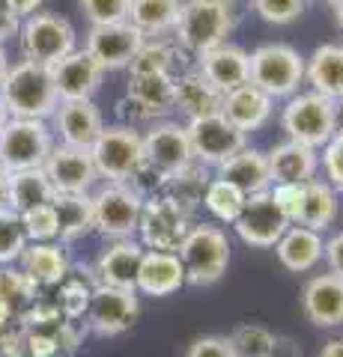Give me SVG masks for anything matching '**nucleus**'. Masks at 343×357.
Masks as SVG:
<instances>
[{
	"label": "nucleus",
	"mask_w": 343,
	"mask_h": 357,
	"mask_svg": "<svg viewBox=\"0 0 343 357\" xmlns=\"http://www.w3.org/2000/svg\"><path fill=\"white\" fill-rule=\"evenodd\" d=\"M311 3L314 0H251L254 13H257L265 24H275V27H284V24L298 21Z\"/></svg>",
	"instance_id": "obj_42"
},
{
	"label": "nucleus",
	"mask_w": 343,
	"mask_h": 357,
	"mask_svg": "<svg viewBox=\"0 0 343 357\" xmlns=\"http://www.w3.org/2000/svg\"><path fill=\"white\" fill-rule=\"evenodd\" d=\"M319 170L326 173V182L343 194V126L331 134V140L319 149Z\"/></svg>",
	"instance_id": "obj_44"
},
{
	"label": "nucleus",
	"mask_w": 343,
	"mask_h": 357,
	"mask_svg": "<svg viewBox=\"0 0 343 357\" xmlns=\"http://www.w3.org/2000/svg\"><path fill=\"white\" fill-rule=\"evenodd\" d=\"M221 98L224 93L209 84L200 69H188L180 72L173 81V110L188 119H197V116H206V114H218L221 110Z\"/></svg>",
	"instance_id": "obj_27"
},
{
	"label": "nucleus",
	"mask_w": 343,
	"mask_h": 357,
	"mask_svg": "<svg viewBox=\"0 0 343 357\" xmlns=\"http://www.w3.org/2000/svg\"><path fill=\"white\" fill-rule=\"evenodd\" d=\"M269 158L272 185H302L311 182L319 173V152L311 146H302L295 140H284L265 152Z\"/></svg>",
	"instance_id": "obj_26"
},
{
	"label": "nucleus",
	"mask_w": 343,
	"mask_h": 357,
	"mask_svg": "<svg viewBox=\"0 0 343 357\" xmlns=\"http://www.w3.org/2000/svg\"><path fill=\"white\" fill-rule=\"evenodd\" d=\"M9 3H13V9H15V15L24 21L27 15H33V13H39L42 9V3H45V0H9Z\"/></svg>",
	"instance_id": "obj_50"
},
{
	"label": "nucleus",
	"mask_w": 343,
	"mask_h": 357,
	"mask_svg": "<svg viewBox=\"0 0 343 357\" xmlns=\"http://www.w3.org/2000/svg\"><path fill=\"white\" fill-rule=\"evenodd\" d=\"M323 259H326V265H328V271H331V274L343 277V232H335L331 238H326Z\"/></svg>",
	"instance_id": "obj_48"
},
{
	"label": "nucleus",
	"mask_w": 343,
	"mask_h": 357,
	"mask_svg": "<svg viewBox=\"0 0 343 357\" xmlns=\"http://www.w3.org/2000/svg\"><path fill=\"white\" fill-rule=\"evenodd\" d=\"M42 170L57 194H93V185L98 182L90 149H75L63 143H54Z\"/></svg>",
	"instance_id": "obj_16"
},
{
	"label": "nucleus",
	"mask_w": 343,
	"mask_h": 357,
	"mask_svg": "<svg viewBox=\"0 0 343 357\" xmlns=\"http://www.w3.org/2000/svg\"><path fill=\"white\" fill-rule=\"evenodd\" d=\"M51 75H54V86H57L60 102H84V98H93L105 81V69L84 48H75L72 54H66L63 60L54 63Z\"/></svg>",
	"instance_id": "obj_17"
},
{
	"label": "nucleus",
	"mask_w": 343,
	"mask_h": 357,
	"mask_svg": "<svg viewBox=\"0 0 343 357\" xmlns=\"http://www.w3.org/2000/svg\"><path fill=\"white\" fill-rule=\"evenodd\" d=\"M98 283L96 280H84L81 274H72L60 283L54 286L57 289V298H54V304L57 310L63 312V319H84L87 316V307H90V295Z\"/></svg>",
	"instance_id": "obj_40"
},
{
	"label": "nucleus",
	"mask_w": 343,
	"mask_h": 357,
	"mask_svg": "<svg viewBox=\"0 0 343 357\" xmlns=\"http://www.w3.org/2000/svg\"><path fill=\"white\" fill-rule=\"evenodd\" d=\"M197 69H200L206 81L215 84L221 93H230V89L248 84L251 57L245 48L224 42V45H218V48L200 54V57H197Z\"/></svg>",
	"instance_id": "obj_24"
},
{
	"label": "nucleus",
	"mask_w": 343,
	"mask_h": 357,
	"mask_svg": "<svg viewBox=\"0 0 343 357\" xmlns=\"http://www.w3.org/2000/svg\"><path fill=\"white\" fill-rule=\"evenodd\" d=\"M54 149V131L48 119H9L0 131V164L9 173L15 170H39L45 167Z\"/></svg>",
	"instance_id": "obj_8"
},
{
	"label": "nucleus",
	"mask_w": 343,
	"mask_h": 357,
	"mask_svg": "<svg viewBox=\"0 0 343 357\" xmlns=\"http://www.w3.org/2000/svg\"><path fill=\"white\" fill-rule=\"evenodd\" d=\"M251 77L254 86H260L265 96L290 98L298 93V86L305 84V57L298 54L293 45L284 42H265L251 54Z\"/></svg>",
	"instance_id": "obj_5"
},
{
	"label": "nucleus",
	"mask_w": 343,
	"mask_h": 357,
	"mask_svg": "<svg viewBox=\"0 0 343 357\" xmlns=\"http://www.w3.org/2000/svg\"><path fill=\"white\" fill-rule=\"evenodd\" d=\"M9 119H13V116H9V110H6V105H3V98H0V131L6 128V122H9Z\"/></svg>",
	"instance_id": "obj_55"
},
{
	"label": "nucleus",
	"mask_w": 343,
	"mask_h": 357,
	"mask_svg": "<svg viewBox=\"0 0 343 357\" xmlns=\"http://www.w3.org/2000/svg\"><path fill=\"white\" fill-rule=\"evenodd\" d=\"M57 215V241L69 244L93 232V203L90 194H57L51 199Z\"/></svg>",
	"instance_id": "obj_31"
},
{
	"label": "nucleus",
	"mask_w": 343,
	"mask_h": 357,
	"mask_svg": "<svg viewBox=\"0 0 343 357\" xmlns=\"http://www.w3.org/2000/svg\"><path fill=\"white\" fill-rule=\"evenodd\" d=\"M93 203V229L108 241L135 238L143 197L126 182H108L90 194Z\"/></svg>",
	"instance_id": "obj_7"
},
{
	"label": "nucleus",
	"mask_w": 343,
	"mask_h": 357,
	"mask_svg": "<svg viewBox=\"0 0 343 357\" xmlns=\"http://www.w3.org/2000/svg\"><path fill=\"white\" fill-rule=\"evenodd\" d=\"M27 232L21 215L9 206H0V265H15L27 248Z\"/></svg>",
	"instance_id": "obj_41"
},
{
	"label": "nucleus",
	"mask_w": 343,
	"mask_h": 357,
	"mask_svg": "<svg viewBox=\"0 0 343 357\" xmlns=\"http://www.w3.org/2000/svg\"><path fill=\"white\" fill-rule=\"evenodd\" d=\"M191 229V215L182 211L170 197L156 194L143 199L140 220H138V241L143 250H173L180 248L185 232Z\"/></svg>",
	"instance_id": "obj_10"
},
{
	"label": "nucleus",
	"mask_w": 343,
	"mask_h": 357,
	"mask_svg": "<svg viewBox=\"0 0 343 357\" xmlns=\"http://www.w3.org/2000/svg\"><path fill=\"white\" fill-rule=\"evenodd\" d=\"M236 27L233 0H182L180 18L173 27V42L182 54H200L224 45Z\"/></svg>",
	"instance_id": "obj_1"
},
{
	"label": "nucleus",
	"mask_w": 343,
	"mask_h": 357,
	"mask_svg": "<svg viewBox=\"0 0 343 357\" xmlns=\"http://www.w3.org/2000/svg\"><path fill=\"white\" fill-rule=\"evenodd\" d=\"M323 250H326V238L323 232L298 227V223H290L286 232L275 244V256L278 262L286 268L290 274H307L323 262Z\"/></svg>",
	"instance_id": "obj_25"
},
{
	"label": "nucleus",
	"mask_w": 343,
	"mask_h": 357,
	"mask_svg": "<svg viewBox=\"0 0 343 357\" xmlns=\"http://www.w3.org/2000/svg\"><path fill=\"white\" fill-rule=\"evenodd\" d=\"M140 259H143V244L138 238H117L98 253V259L93 265V274L102 286L135 289Z\"/></svg>",
	"instance_id": "obj_22"
},
{
	"label": "nucleus",
	"mask_w": 343,
	"mask_h": 357,
	"mask_svg": "<svg viewBox=\"0 0 343 357\" xmlns=\"http://www.w3.org/2000/svg\"><path fill=\"white\" fill-rule=\"evenodd\" d=\"M185 54L176 42L168 39H147L138 48V54L129 63V77H147V75H180V60Z\"/></svg>",
	"instance_id": "obj_34"
},
{
	"label": "nucleus",
	"mask_w": 343,
	"mask_h": 357,
	"mask_svg": "<svg viewBox=\"0 0 343 357\" xmlns=\"http://www.w3.org/2000/svg\"><path fill=\"white\" fill-rule=\"evenodd\" d=\"M272 114H275V98L265 96L263 89L254 86L251 81L230 89V93H224V98H221V116L245 134L260 131L265 122L272 119Z\"/></svg>",
	"instance_id": "obj_21"
},
{
	"label": "nucleus",
	"mask_w": 343,
	"mask_h": 357,
	"mask_svg": "<svg viewBox=\"0 0 343 357\" xmlns=\"http://www.w3.org/2000/svg\"><path fill=\"white\" fill-rule=\"evenodd\" d=\"M185 131H188V140H191L194 161L203 167H221L227 158H233L236 152L248 146V134L239 131L236 126H230V122L221 116V110L218 114L188 119Z\"/></svg>",
	"instance_id": "obj_11"
},
{
	"label": "nucleus",
	"mask_w": 343,
	"mask_h": 357,
	"mask_svg": "<svg viewBox=\"0 0 343 357\" xmlns=\"http://www.w3.org/2000/svg\"><path fill=\"white\" fill-rule=\"evenodd\" d=\"M331 13H335V24H337V30L343 33V3H337V6H331Z\"/></svg>",
	"instance_id": "obj_54"
},
{
	"label": "nucleus",
	"mask_w": 343,
	"mask_h": 357,
	"mask_svg": "<svg viewBox=\"0 0 343 357\" xmlns=\"http://www.w3.org/2000/svg\"><path fill=\"white\" fill-rule=\"evenodd\" d=\"M173 81L176 75H147V77H129L126 96L140 102L156 119H164L173 110Z\"/></svg>",
	"instance_id": "obj_35"
},
{
	"label": "nucleus",
	"mask_w": 343,
	"mask_h": 357,
	"mask_svg": "<svg viewBox=\"0 0 343 357\" xmlns=\"http://www.w3.org/2000/svg\"><path fill=\"white\" fill-rule=\"evenodd\" d=\"M176 256L185 268V283L215 286L230 268V238L215 223H191Z\"/></svg>",
	"instance_id": "obj_3"
},
{
	"label": "nucleus",
	"mask_w": 343,
	"mask_h": 357,
	"mask_svg": "<svg viewBox=\"0 0 343 357\" xmlns=\"http://www.w3.org/2000/svg\"><path fill=\"white\" fill-rule=\"evenodd\" d=\"M81 13L90 21V27L98 24H117V21H129L131 0H78Z\"/></svg>",
	"instance_id": "obj_45"
},
{
	"label": "nucleus",
	"mask_w": 343,
	"mask_h": 357,
	"mask_svg": "<svg viewBox=\"0 0 343 357\" xmlns=\"http://www.w3.org/2000/svg\"><path fill=\"white\" fill-rule=\"evenodd\" d=\"M302 310L316 328L343 325V277L331 271L314 274L302 286Z\"/></svg>",
	"instance_id": "obj_19"
},
{
	"label": "nucleus",
	"mask_w": 343,
	"mask_h": 357,
	"mask_svg": "<svg viewBox=\"0 0 343 357\" xmlns=\"http://www.w3.org/2000/svg\"><path fill=\"white\" fill-rule=\"evenodd\" d=\"M36 298H39L36 283H33L21 268L0 265V307H3L9 316L21 319V312H24Z\"/></svg>",
	"instance_id": "obj_38"
},
{
	"label": "nucleus",
	"mask_w": 343,
	"mask_h": 357,
	"mask_svg": "<svg viewBox=\"0 0 343 357\" xmlns=\"http://www.w3.org/2000/svg\"><path fill=\"white\" fill-rule=\"evenodd\" d=\"M57 197V191L51 188L45 170H15L9 173V188H6V206L21 211H30L36 206H48Z\"/></svg>",
	"instance_id": "obj_33"
},
{
	"label": "nucleus",
	"mask_w": 343,
	"mask_h": 357,
	"mask_svg": "<svg viewBox=\"0 0 343 357\" xmlns=\"http://www.w3.org/2000/svg\"><path fill=\"white\" fill-rule=\"evenodd\" d=\"M6 188H9V170L0 164V206H6Z\"/></svg>",
	"instance_id": "obj_52"
},
{
	"label": "nucleus",
	"mask_w": 343,
	"mask_h": 357,
	"mask_svg": "<svg viewBox=\"0 0 343 357\" xmlns=\"http://www.w3.org/2000/svg\"><path fill=\"white\" fill-rule=\"evenodd\" d=\"M51 122H54L51 131L60 137L63 146H75V149H90L105 128L102 110L96 107L93 98H84V102H60L57 110L51 114Z\"/></svg>",
	"instance_id": "obj_18"
},
{
	"label": "nucleus",
	"mask_w": 343,
	"mask_h": 357,
	"mask_svg": "<svg viewBox=\"0 0 343 357\" xmlns=\"http://www.w3.org/2000/svg\"><path fill=\"white\" fill-rule=\"evenodd\" d=\"M18 268L36 283V289H54L69 277L72 262L60 241H30L21 253Z\"/></svg>",
	"instance_id": "obj_23"
},
{
	"label": "nucleus",
	"mask_w": 343,
	"mask_h": 357,
	"mask_svg": "<svg viewBox=\"0 0 343 357\" xmlns=\"http://www.w3.org/2000/svg\"><path fill=\"white\" fill-rule=\"evenodd\" d=\"M206 182H209V176H206V167L203 164H191V167H185V170L180 173H173L168 182H164V197H170L176 206H180L182 211H188V215H194L197 208L203 206V194H206Z\"/></svg>",
	"instance_id": "obj_36"
},
{
	"label": "nucleus",
	"mask_w": 343,
	"mask_h": 357,
	"mask_svg": "<svg viewBox=\"0 0 343 357\" xmlns=\"http://www.w3.org/2000/svg\"><path fill=\"white\" fill-rule=\"evenodd\" d=\"M6 72H9V57H6V51H3V42H0V81L6 77Z\"/></svg>",
	"instance_id": "obj_53"
},
{
	"label": "nucleus",
	"mask_w": 343,
	"mask_h": 357,
	"mask_svg": "<svg viewBox=\"0 0 343 357\" xmlns=\"http://www.w3.org/2000/svg\"><path fill=\"white\" fill-rule=\"evenodd\" d=\"M143 161L168 178L173 173L185 170V167H191L194 152H191L185 122L159 119L152 126H147V131H143Z\"/></svg>",
	"instance_id": "obj_13"
},
{
	"label": "nucleus",
	"mask_w": 343,
	"mask_h": 357,
	"mask_svg": "<svg viewBox=\"0 0 343 357\" xmlns=\"http://www.w3.org/2000/svg\"><path fill=\"white\" fill-rule=\"evenodd\" d=\"M286 227H290V220H286L281 206L275 203L272 191L248 194L239 218L233 220V232L248 248H275Z\"/></svg>",
	"instance_id": "obj_14"
},
{
	"label": "nucleus",
	"mask_w": 343,
	"mask_h": 357,
	"mask_svg": "<svg viewBox=\"0 0 343 357\" xmlns=\"http://www.w3.org/2000/svg\"><path fill=\"white\" fill-rule=\"evenodd\" d=\"M305 81L311 84L314 93L335 98H343V45L340 42H323L305 57Z\"/></svg>",
	"instance_id": "obj_28"
},
{
	"label": "nucleus",
	"mask_w": 343,
	"mask_h": 357,
	"mask_svg": "<svg viewBox=\"0 0 343 357\" xmlns=\"http://www.w3.org/2000/svg\"><path fill=\"white\" fill-rule=\"evenodd\" d=\"M21 223H24L27 241H57V215L51 203L21 211Z\"/></svg>",
	"instance_id": "obj_43"
},
{
	"label": "nucleus",
	"mask_w": 343,
	"mask_h": 357,
	"mask_svg": "<svg viewBox=\"0 0 343 357\" xmlns=\"http://www.w3.org/2000/svg\"><path fill=\"white\" fill-rule=\"evenodd\" d=\"M147 42V36L129 21H117V24H98L90 27L84 42V51L108 72H123L129 69L131 57L138 54V48Z\"/></svg>",
	"instance_id": "obj_15"
},
{
	"label": "nucleus",
	"mask_w": 343,
	"mask_h": 357,
	"mask_svg": "<svg viewBox=\"0 0 343 357\" xmlns=\"http://www.w3.org/2000/svg\"><path fill=\"white\" fill-rule=\"evenodd\" d=\"M185 357H236V351H233V345H230L227 337L209 333V337H197L191 345H188Z\"/></svg>",
	"instance_id": "obj_46"
},
{
	"label": "nucleus",
	"mask_w": 343,
	"mask_h": 357,
	"mask_svg": "<svg viewBox=\"0 0 343 357\" xmlns=\"http://www.w3.org/2000/svg\"><path fill=\"white\" fill-rule=\"evenodd\" d=\"M281 126L286 131V140H295V143H302V146H311L319 152L331 140V134L340 128L337 102L314 93V89L295 93L286 98Z\"/></svg>",
	"instance_id": "obj_4"
},
{
	"label": "nucleus",
	"mask_w": 343,
	"mask_h": 357,
	"mask_svg": "<svg viewBox=\"0 0 343 357\" xmlns=\"http://www.w3.org/2000/svg\"><path fill=\"white\" fill-rule=\"evenodd\" d=\"M182 286L188 283H185V268L180 262V256L173 250H143L138 280H135L138 295L168 298L173 292H180Z\"/></svg>",
	"instance_id": "obj_20"
},
{
	"label": "nucleus",
	"mask_w": 343,
	"mask_h": 357,
	"mask_svg": "<svg viewBox=\"0 0 343 357\" xmlns=\"http://www.w3.org/2000/svg\"><path fill=\"white\" fill-rule=\"evenodd\" d=\"M302 188H305V182L302 185H272L269 188L272 197H275V203L281 206V211L286 215V220H290V223H295V218H298V206H302Z\"/></svg>",
	"instance_id": "obj_47"
},
{
	"label": "nucleus",
	"mask_w": 343,
	"mask_h": 357,
	"mask_svg": "<svg viewBox=\"0 0 343 357\" xmlns=\"http://www.w3.org/2000/svg\"><path fill=\"white\" fill-rule=\"evenodd\" d=\"M326 3H328V6H337V3H343V0H326Z\"/></svg>",
	"instance_id": "obj_56"
},
{
	"label": "nucleus",
	"mask_w": 343,
	"mask_h": 357,
	"mask_svg": "<svg viewBox=\"0 0 343 357\" xmlns=\"http://www.w3.org/2000/svg\"><path fill=\"white\" fill-rule=\"evenodd\" d=\"M0 98L15 119H51L60 105L51 66L30 60L9 66L6 77L0 81Z\"/></svg>",
	"instance_id": "obj_2"
},
{
	"label": "nucleus",
	"mask_w": 343,
	"mask_h": 357,
	"mask_svg": "<svg viewBox=\"0 0 343 357\" xmlns=\"http://www.w3.org/2000/svg\"><path fill=\"white\" fill-rule=\"evenodd\" d=\"M21 18L15 15V9L9 0H0V42H6L9 36H18Z\"/></svg>",
	"instance_id": "obj_49"
},
{
	"label": "nucleus",
	"mask_w": 343,
	"mask_h": 357,
	"mask_svg": "<svg viewBox=\"0 0 343 357\" xmlns=\"http://www.w3.org/2000/svg\"><path fill=\"white\" fill-rule=\"evenodd\" d=\"M340 215V194L331 188L326 178H311L302 188V206H298V227L326 232L328 227H335V220Z\"/></svg>",
	"instance_id": "obj_29"
},
{
	"label": "nucleus",
	"mask_w": 343,
	"mask_h": 357,
	"mask_svg": "<svg viewBox=\"0 0 343 357\" xmlns=\"http://www.w3.org/2000/svg\"><path fill=\"white\" fill-rule=\"evenodd\" d=\"M319 357H343V337L328 340V342L323 345V351H319Z\"/></svg>",
	"instance_id": "obj_51"
},
{
	"label": "nucleus",
	"mask_w": 343,
	"mask_h": 357,
	"mask_svg": "<svg viewBox=\"0 0 343 357\" xmlns=\"http://www.w3.org/2000/svg\"><path fill=\"white\" fill-rule=\"evenodd\" d=\"M18 42H21L24 60L54 66L66 54H72L78 48V33H75L69 18H63L57 13H42L39 9V13H33L21 21Z\"/></svg>",
	"instance_id": "obj_6"
},
{
	"label": "nucleus",
	"mask_w": 343,
	"mask_h": 357,
	"mask_svg": "<svg viewBox=\"0 0 343 357\" xmlns=\"http://www.w3.org/2000/svg\"><path fill=\"white\" fill-rule=\"evenodd\" d=\"M140 316V298L135 289H119V286H102L98 283L90 295L87 307V328L96 337H123Z\"/></svg>",
	"instance_id": "obj_12"
},
{
	"label": "nucleus",
	"mask_w": 343,
	"mask_h": 357,
	"mask_svg": "<svg viewBox=\"0 0 343 357\" xmlns=\"http://www.w3.org/2000/svg\"><path fill=\"white\" fill-rule=\"evenodd\" d=\"M182 0H131L129 24H135L147 39H164L173 33Z\"/></svg>",
	"instance_id": "obj_32"
},
{
	"label": "nucleus",
	"mask_w": 343,
	"mask_h": 357,
	"mask_svg": "<svg viewBox=\"0 0 343 357\" xmlns=\"http://www.w3.org/2000/svg\"><path fill=\"white\" fill-rule=\"evenodd\" d=\"M245 199H248V194H242L233 182H227V178H221V176H212L206 182L203 208L218 223H227V227H233V220L239 218V211H242V206H245Z\"/></svg>",
	"instance_id": "obj_37"
},
{
	"label": "nucleus",
	"mask_w": 343,
	"mask_h": 357,
	"mask_svg": "<svg viewBox=\"0 0 343 357\" xmlns=\"http://www.w3.org/2000/svg\"><path fill=\"white\" fill-rule=\"evenodd\" d=\"M230 345H233L236 357H275L278 351V333H272L265 325H239L233 333H230Z\"/></svg>",
	"instance_id": "obj_39"
},
{
	"label": "nucleus",
	"mask_w": 343,
	"mask_h": 357,
	"mask_svg": "<svg viewBox=\"0 0 343 357\" xmlns=\"http://www.w3.org/2000/svg\"><path fill=\"white\" fill-rule=\"evenodd\" d=\"M90 158L96 164L98 178L108 182H129L131 173L143 164V134L131 126H105L90 146Z\"/></svg>",
	"instance_id": "obj_9"
},
{
	"label": "nucleus",
	"mask_w": 343,
	"mask_h": 357,
	"mask_svg": "<svg viewBox=\"0 0 343 357\" xmlns=\"http://www.w3.org/2000/svg\"><path fill=\"white\" fill-rule=\"evenodd\" d=\"M215 176L233 182L242 194H260L272 188V173H269V158L260 149L245 146L242 152H236L233 158H227L221 167H215Z\"/></svg>",
	"instance_id": "obj_30"
}]
</instances>
